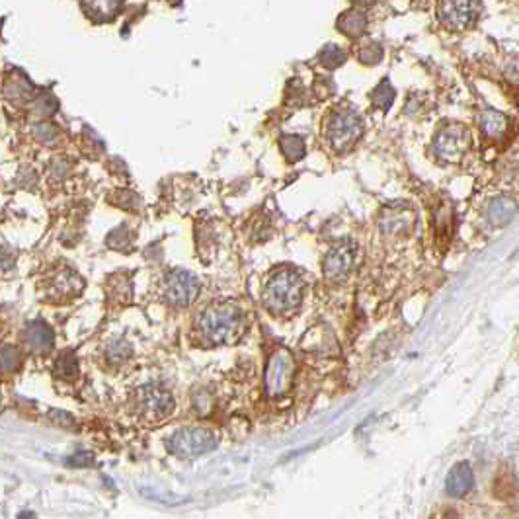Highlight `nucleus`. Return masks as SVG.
Wrapping results in <instances>:
<instances>
[{
	"label": "nucleus",
	"mask_w": 519,
	"mask_h": 519,
	"mask_svg": "<svg viewBox=\"0 0 519 519\" xmlns=\"http://www.w3.org/2000/svg\"><path fill=\"white\" fill-rule=\"evenodd\" d=\"M475 486V475L468 463H457V465L449 471L447 480H445V490L451 498H463L466 496Z\"/></svg>",
	"instance_id": "nucleus-13"
},
{
	"label": "nucleus",
	"mask_w": 519,
	"mask_h": 519,
	"mask_svg": "<svg viewBox=\"0 0 519 519\" xmlns=\"http://www.w3.org/2000/svg\"><path fill=\"white\" fill-rule=\"evenodd\" d=\"M478 125L488 139H502L508 131V118L494 109H484L478 118Z\"/></svg>",
	"instance_id": "nucleus-16"
},
{
	"label": "nucleus",
	"mask_w": 519,
	"mask_h": 519,
	"mask_svg": "<svg viewBox=\"0 0 519 519\" xmlns=\"http://www.w3.org/2000/svg\"><path fill=\"white\" fill-rule=\"evenodd\" d=\"M320 61L328 69H336L346 61V51H342L338 45H326V49L320 53Z\"/></svg>",
	"instance_id": "nucleus-22"
},
{
	"label": "nucleus",
	"mask_w": 519,
	"mask_h": 519,
	"mask_svg": "<svg viewBox=\"0 0 519 519\" xmlns=\"http://www.w3.org/2000/svg\"><path fill=\"white\" fill-rule=\"evenodd\" d=\"M293 375H295V359L291 352L285 347H277L270 356L266 375H264V387L271 399H280L287 390L291 389Z\"/></svg>",
	"instance_id": "nucleus-5"
},
{
	"label": "nucleus",
	"mask_w": 519,
	"mask_h": 519,
	"mask_svg": "<svg viewBox=\"0 0 519 519\" xmlns=\"http://www.w3.org/2000/svg\"><path fill=\"white\" fill-rule=\"evenodd\" d=\"M352 2H356L359 6H369V4H373V0H352Z\"/></svg>",
	"instance_id": "nucleus-27"
},
{
	"label": "nucleus",
	"mask_w": 519,
	"mask_h": 519,
	"mask_svg": "<svg viewBox=\"0 0 519 519\" xmlns=\"http://www.w3.org/2000/svg\"><path fill=\"white\" fill-rule=\"evenodd\" d=\"M282 151L283 156L289 161V163H297L304 156V143L301 137L297 135H285L282 137Z\"/></svg>",
	"instance_id": "nucleus-19"
},
{
	"label": "nucleus",
	"mask_w": 519,
	"mask_h": 519,
	"mask_svg": "<svg viewBox=\"0 0 519 519\" xmlns=\"http://www.w3.org/2000/svg\"><path fill=\"white\" fill-rule=\"evenodd\" d=\"M468 147H471V131L459 123L445 125L444 129H439V133L435 135V141H433V151H435L437 161L445 164L461 163Z\"/></svg>",
	"instance_id": "nucleus-6"
},
{
	"label": "nucleus",
	"mask_w": 519,
	"mask_h": 519,
	"mask_svg": "<svg viewBox=\"0 0 519 519\" xmlns=\"http://www.w3.org/2000/svg\"><path fill=\"white\" fill-rule=\"evenodd\" d=\"M135 410L147 420H163L174 410V399L168 390L156 385H145L135 392Z\"/></svg>",
	"instance_id": "nucleus-8"
},
{
	"label": "nucleus",
	"mask_w": 519,
	"mask_h": 519,
	"mask_svg": "<svg viewBox=\"0 0 519 519\" xmlns=\"http://www.w3.org/2000/svg\"><path fill=\"white\" fill-rule=\"evenodd\" d=\"M197 334L209 346L228 344L237 340L242 328V311L233 301H221L207 307L197 316Z\"/></svg>",
	"instance_id": "nucleus-1"
},
{
	"label": "nucleus",
	"mask_w": 519,
	"mask_h": 519,
	"mask_svg": "<svg viewBox=\"0 0 519 519\" xmlns=\"http://www.w3.org/2000/svg\"><path fill=\"white\" fill-rule=\"evenodd\" d=\"M381 57H383V51H381V47L377 44H367L359 53V59L363 63H367V65H375Z\"/></svg>",
	"instance_id": "nucleus-25"
},
{
	"label": "nucleus",
	"mask_w": 519,
	"mask_h": 519,
	"mask_svg": "<svg viewBox=\"0 0 519 519\" xmlns=\"http://www.w3.org/2000/svg\"><path fill=\"white\" fill-rule=\"evenodd\" d=\"M435 228H437V238L449 237V233L453 230V211L451 206L447 201H441L439 206L435 207Z\"/></svg>",
	"instance_id": "nucleus-18"
},
{
	"label": "nucleus",
	"mask_w": 519,
	"mask_h": 519,
	"mask_svg": "<svg viewBox=\"0 0 519 519\" xmlns=\"http://www.w3.org/2000/svg\"><path fill=\"white\" fill-rule=\"evenodd\" d=\"M82 289L80 275L73 270H55L45 282V295L53 301H66L73 299Z\"/></svg>",
	"instance_id": "nucleus-11"
},
{
	"label": "nucleus",
	"mask_w": 519,
	"mask_h": 519,
	"mask_svg": "<svg viewBox=\"0 0 519 519\" xmlns=\"http://www.w3.org/2000/svg\"><path fill=\"white\" fill-rule=\"evenodd\" d=\"M197 295H199V282L190 271H168L161 283V297L170 307H188L197 299Z\"/></svg>",
	"instance_id": "nucleus-7"
},
{
	"label": "nucleus",
	"mask_w": 519,
	"mask_h": 519,
	"mask_svg": "<svg viewBox=\"0 0 519 519\" xmlns=\"http://www.w3.org/2000/svg\"><path fill=\"white\" fill-rule=\"evenodd\" d=\"M392 100H394V90H392V86L385 80V82L375 90V104H377L379 108L389 109L390 104H392Z\"/></svg>",
	"instance_id": "nucleus-24"
},
{
	"label": "nucleus",
	"mask_w": 519,
	"mask_h": 519,
	"mask_svg": "<svg viewBox=\"0 0 519 519\" xmlns=\"http://www.w3.org/2000/svg\"><path fill=\"white\" fill-rule=\"evenodd\" d=\"M478 0H439V20L451 30H465L475 22Z\"/></svg>",
	"instance_id": "nucleus-10"
},
{
	"label": "nucleus",
	"mask_w": 519,
	"mask_h": 519,
	"mask_svg": "<svg viewBox=\"0 0 519 519\" xmlns=\"http://www.w3.org/2000/svg\"><path fill=\"white\" fill-rule=\"evenodd\" d=\"M90 10L96 12L98 16H104V18H109L113 12L119 8V2L121 0H86Z\"/></svg>",
	"instance_id": "nucleus-23"
},
{
	"label": "nucleus",
	"mask_w": 519,
	"mask_h": 519,
	"mask_svg": "<svg viewBox=\"0 0 519 519\" xmlns=\"http://www.w3.org/2000/svg\"><path fill=\"white\" fill-rule=\"evenodd\" d=\"M414 223V213L410 207H387L381 215V228L389 235H408Z\"/></svg>",
	"instance_id": "nucleus-12"
},
{
	"label": "nucleus",
	"mask_w": 519,
	"mask_h": 519,
	"mask_svg": "<svg viewBox=\"0 0 519 519\" xmlns=\"http://www.w3.org/2000/svg\"><path fill=\"white\" fill-rule=\"evenodd\" d=\"M22 363V357L16 352V347H2L0 349V373L2 375H8V373H14L16 369L20 367Z\"/></svg>",
	"instance_id": "nucleus-21"
},
{
	"label": "nucleus",
	"mask_w": 519,
	"mask_h": 519,
	"mask_svg": "<svg viewBox=\"0 0 519 519\" xmlns=\"http://www.w3.org/2000/svg\"><path fill=\"white\" fill-rule=\"evenodd\" d=\"M129 354H131L129 346H125L123 342H116L113 346L109 347V352H108L109 359H111V361H116V363L123 361V359L129 356Z\"/></svg>",
	"instance_id": "nucleus-26"
},
{
	"label": "nucleus",
	"mask_w": 519,
	"mask_h": 519,
	"mask_svg": "<svg viewBox=\"0 0 519 519\" xmlns=\"http://www.w3.org/2000/svg\"><path fill=\"white\" fill-rule=\"evenodd\" d=\"M24 342L35 354H45L53 347V330L42 320H33L24 332Z\"/></svg>",
	"instance_id": "nucleus-14"
},
{
	"label": "nucleus",
	"mask_w": 519,
	"mask_h": 519,
	"mask_svg": "<svg viewBox=\"0 0 519 519\" xmlns=\"http://www.w3.org/2000/svg\"><path fill=\"white\" fill-rule=\"evenodd\" d=\"M303 293V277L295 270L283 268L271 273V277L264 287L262 299H264L266 309L273 314H289L301 307Z\"/></svg>",
	"instance_id": "nucleus-2"
},
{
	"label": "nucleus",
	"mask_w": 519,
	"mask_h": 519,
	"mask_svg": "<svg viewBox=\"0 0 519 519\" xmlns=\"http://www.w3.org/2000/svg\"><path fill=\"white\" fill-rule=\"evenodd\" d=\"M363 135V121L352 109H336L325 123V137L334 152H346Z\"/></svg>",
	"instance_id": "nucleus-3"
},
{
	"label": "nucleus",
	"mask_w": 519,
	"mask_h": 519,
	"mask_svg": "<svg viewBox=\"0 0 519 519\" xmlns=\"http://www.w3.org/2000/svg\"><path fill=\"white\" fill-rule=\"evenodd\" d=\"M78 371V361L73 352H65L55 363V375L63 379H73Z\"/></svg>",
	"instance_id": "nucleus-20"
},
{
	"label": "nucleus",
	"mask_w": 519,
	"mask_h": 519,
	"mask_svg": "<svg viewBox=\"0 0 519 519\" xmlns=\"http://www.w3.org/2000/svg\"><path fill=\"white\" fill-rule=\"evenodd\" d=\"M365 28H367V20H365L363 12L349 10L346 14H342L340 20H338V30L342 33H346L347 37L361 35V33L365 32Z\"/></svg>",
	"instance_id": "nucleus-17"
},
{
	"label": "nucleus",
	"mask_w": 519,
	"mask_h": 519,
	"mask_svg": "<svg viewBox=\"0 0 519 519\" xmlns=\"http://www.w3.org/2000/svg\"><path fill=\"white\" fill-rule=\"evenodd\" d=\"M354 266H356V244L344 240L332 246V250L326 254L322 271L328 282H344L352 273Z\"/></svg>",
	"instance_id": "nucleus-9"
},
{
	"label": "nucleus",
	"mask_w": 519,
	"mask_h": 519,
	"mask_svg": "<svg viewBox=\"0 0 519 519\" xmlns=\"http://www.w3.org/2000/svg\"><path fill=\"white\" fill-rule=\"evenodd\" d=\"M217 447V433L209 428L197 426V428H182L170 435L168 449L170 453L180 459H192L199 457Z\"/></svg>",
	"instance_id": "nucleus-4"
},
{
	"label": "nucleus",
	"mask_w": 519,
	"mask_h": 519,
	"mask_svg": "<svg viewBox=\"0 0 519 519\" xmlns=\"http://www.w3.org/2000/svg\"><path fill=\"white\" fill-rule=\"evenodd\" d=\"M518 213V203L509 197H496L490 206H488L486 219L490 225L494 227H504Z\"/></svg>",
	"instance_id": "nucleus-15"
}]
</instances>
